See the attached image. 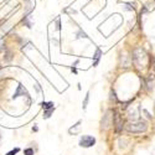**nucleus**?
Wrapping results in <instances>:
<instances>
[{
    "instance_id": "0eeeda50",
    "label": "nucleus",
    "mask_w": 155,
    "mask_h": 155,
    "mask_svg": "<svg viewBox=\"0 0 155 155\" xmlns=\"http://www.w3.org/2000/svg\"><path fill=\"white\" fill-rule=\"evenodd\" d=\"M103 55V52H102V50L101 49H97L96 50V54H95V56H93V58H95V62H93V66H96L99 63V60H101V56Z\"/></svg>"
},
{
    "instance_id": "4468645a",
    "label": "nucleus",
    "mask_w": 155,
    "mask_h": 155,
    "mask_svg": "<svg viewBox=\"0 0 155 155\" xmlns=\"http://www.w3.org/2000/svg\"><path fill=\"white\" fill-rule=\"evenodd\" d=\"M19 152H20V149H19V148H15V149H14V150H11V152L6 153V155H15V154H17Z\"/></svg>"
},
{
    "instance_id": "2eb2a0df",
    "label": "nucleus",
    "mask_w": 155,
    "mask_h": 155,
    "mask_svg": "<svg viewBox=\"0 0 155 155\" xmlns=\"http://www.w3.org/2000/svg\"><path fill=\"white\" fill-rule=\"evenodd\" d=\"M111 99H112V101H114V102H117V97H115V92H114L113 90H112V91H111Z\"/></svg>"
},
{
    "instance_id": "9d476101",
    "label": "nucleus",
    "mask_w": 155,
    "mask_h": 155,
    "mask_svg": "<svg viewBox=\"0 0 155 155\" xmlns=\"http://www.w3.org/2000/svg\"><path fill=\"white\" fill-rule=\"evenodd\" d=\"M88 101H90V93H87L86 95V98H84V102H83V109H86L87 108V104H88Z\"/></svg>"
},
{
    "instance_id": "423d86ee",
    "label": "nucleus",
    "mask_w": 155,
    "mask_h": 155,
    "mask_svg": "<svg viewBox=\"0 0 155 155\" xmlns=\"http://www.w3.org/2000/svg\"><path fill=\"white\" fill-rule=\"evenodd\" d=\"M20 95H26L27 96V92H26V90L24 87H22V84H19L17 86V90H16V92L14 93V96H13V99H16V98L20 96Z\"/></svg>"
},
{
    "instance_id": "39448f33",
    "label": "nucleus",
    "mask_w": 155,
    "mask_h": 155,
    "mask_svg": "<svg viewBox=\"0 0 155 155\" xmlns=\"http://www.w3.org/2000/svg\"><path fill=\"white\" fill-rule=\"evenodd\" d=\"M111 114H112V112L108 111L106 113V115L103 117V120H102V128L103 129H108L109 125L112 124V122H113V115H111Z\"/></svg>"
},
{
    "instance_id": "dca6fc26",
    "label": "nucleus",
    "mask_w": 155,
    "mask_h": 155,
    "mask_svg": "<svg viewBox=\"0 0 155 155\" xmlns=\"http://www.w3.org/2000/svg\"><path fill=\"white\" fill-rule=\"evenodd\" d=\"M124 5L127 6V10H134V6H131V4H129V3H124Z\"/></svg>"
},
{
    "instance_id": "f8f14e48",
    "label": "nucleus",
    "mask_w": 155,
    "mask_h": 155,
    "mask_svg": "<svg viewBox=\"0 0 155 155\" xmlns=\"http://www.w3.org/2000/svg\"><path fill=\"white\" fill-rule=\"evenodd\" d=\"M81 37H84V39H87V34H86V32H83L82 30H79L78 31V34H77V39H81Z\"/></svg>"
},
{
    "instance_id": "ddd939ff",
    "label": "nucleus",
    "mask_w": 155,
    "mask_h": 155,
    "mask_svg": "<svg viewBox=\"0 0 155 155\" xmlns=\"http://www.w3.org/2000/svg\"><path fill=\"white\" fill-rule=\"evenodd\" d=\"M24 154H25V155H34V149L27 148V149L24 150Z\"/></svg>"
},
{
    "instance_id": "9b49d317",
    "label": "nucleus",
    "mask_w": 155,
    "mask_h": 155,
    "mask_svg": "<svg viewBox=\"0 0 155 155\" xmlns=\"http://www.w3.org/2000/svg\"><path fill=\"white\" fill-rule=\"evenodd\" d=\"M54 109H55V108H51V109H47V111H46L45 113H44V118H50V115H51V113L54 112Z\"/></svg>"
},
{
    "instance_id": "1a4fd4ad",
    "label": "nucleus",
    "mask_w": 155,
    "mask_h": 155,
    "mask_svg": "<svg viewBox=\"0 0 155 155\" xmlns=\"http://www.w3.org/2000/svg\"><path fill=\"white\" fill-rule=\"evenodd\" d=\"M154 87V81H153V76H150L148 78V88L149 90H152V88Z\"/></svg>"
},
{
    "instance_id": "f03ea898",
    "label": "nucleus",
    "mask_w": 155,
    "mask_h": 155,
    "mask_svg": "<svg viewBox=\"0 0 155 155\" xmlns=\"http://www.w3.org/2000/svg\"><path fill=\"white\" fill-rule=\"evenodd\" d=\"M147 60H148V55H147V52H145L143 49L134 50V52H133V61L138 66L145 65V63H147Z\"/></svg>"
},
{
    "instance_id": "f3484780",
    "label": "nucleus",
    "mask_w": 155,
    "mask_h": 155,
    "mask_svg": "<svg viewBox=\"0 0 155 155\" xmlns=\"http://www.w3.org/2000/svg\"><path fill=\"white\" fill-rule=\"evenodd\" d=\"M25 1H30V0H25Z\"/></svg>"
},
{
    "instance_id": "7ed1b4c3",
    "label": "nucleus",
    "mask_w": 155,
    "mask_h": 155,
    "mask_svg": "<svg viewBox=\"0 0 155 155\" xmlns=\"http://www.w3.org/2000/svg\"><path fill=\"white\" fill-rule=\"evenodd\" d=\"M96 144V138L91 137V135H83L79 140V147L82 148H91Z\"/></svg>"
},
{
    "instance_id": "6e6552de",
    "label": "nucleus",
    "mask_w": 155,
    "mask_h": 155,
    "mask_svg": "<svg viewBox=\"0 0 155 155\" xmlns=\"http://www.w3.org/2000/svg\"><path fill=\"white\" fill-rule=\"evenodd\" d=\"M41 107H42V108H45V109H51V108H55L52 102H49V103L42 102V103H41Z\"/></svg>"
},
{
    "instance_id": "f257e3e1",
    "label": "nucleus",
    "mask_w": 155,
    "mask_h": 155,
    "mask_svg": "<svg viewBox=\"0 0 155 155\" xmlns=\"http://www.w3.org/2000/svg\"><path fill=\"white\" fill-rule=\"evenodd\" d=\"M148 128L147 122L139 120V122H133V123H129L125 127V129L129 131V133H143Z\"/></svg>"
},
{
    "instance_id": "20e7f679",
    "label": "nucleus",
    "mask_w": 155,
    "mask_h": 155,
    "mask_svg": "<svg viewBox=\"0 0 155 155\" xmlns=\"http://www.w3.org/2000/svg\"><path fill=\"white\" fill-rule=\"evenodd\" d=\"M113 124H114V129L117 133H120L123 130V119L119 113H115L114 114V119H113Z\"/></svg>"
}]
</instances>
